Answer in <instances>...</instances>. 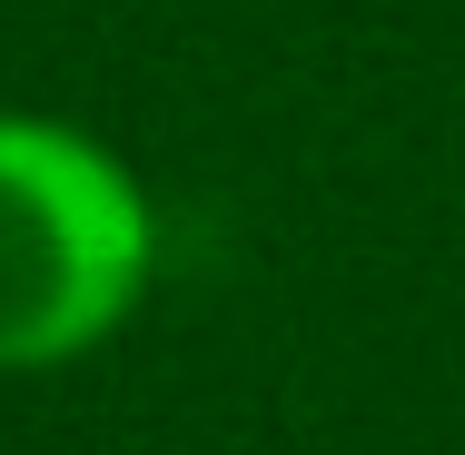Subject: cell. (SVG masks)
I'll return each mask as SVG.
<instances>
[{"mask_svg": "<svg viewBox=\"0 0 465 455\" xmlns=\"http://www.w3.org/2000/svg\"><path fill=\"white\" fill-rule=\"evenodd\" d=\"M159 218L99 139L60 119H0V366L99 347L149 287Z\"/></svg>", "mask_w": 465, "mask_h": 455, "instance_id": "obj_1", "label": "cell"}]
</instances>
